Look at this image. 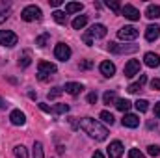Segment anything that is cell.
I'll use <instances>...</instances> for the list:
<instances>
[{
    "label": "cell",
    "mask_w": 160,
    "mask_h": 158,
    "mask_svg": "<svg viewBox=\"0 0 160 158\" xmlns=\"http://www.w3.org/2000/svg\"><path fill=\"white\" fill-rule=\"evenodd\" d=\"M99 69H101V73H102L106 78H112V77L116 75V65H114L112 62H102V63L99 65Z\"/></svg>",
    "instance_id": "cell-15"
},
{
    "label": "cell",
    "mask_w": 160,
    "mask_h": 158,
    "mask_svg": "<svg viewBox=\"0 0 160 158\" xmlns=\"http://www.w3.org/2000/svg\"><path fill=\"white\" fill-rule=\"evenodd\" d=\"M32 63V54H30V50H24V54L19 58V65L21 67H28Z\"/></svg>",
    "instance_id": "cell-22"
},
{
    "label": "cell",
    "mask_w": 160,
    "mask_h": 158,
    "mask_svg": "<svg viewBox=\"0 0 160 158\" xmlns=\"http://www.w3.org/2000/svg\"><path fill=\"white\" fill-rule=\"evenodd\" d=\"M88 36H89L91 39H93V37H99V39H101V37L106 36V26H104V24H93V26L88 30Z\"/></svg>",
    "instance_id": "cell-11"
},
{
    "label": "cell",
    "mask_w": 160,
    "mask_h": 158,
    "mask_svg": "<svg viewBox=\"0 0 160 158\" xmlns=\"http://www.w3.org/2000/svg\"><path fill=\"white\" fill-rule=\"evenodd\" d=\"M13 153H15V156L17 158H28V151H26L24 145H15Z\"/></svg>",
    "instance_id": "cell-25"
},
{
    "label": "cell",
    "mask_w": 160,
    "mask_h": 158,
    "mask_svg": "<svg viewBox=\"0 0 160 158\" xmlns=\"http://www.w3.org/2000/svg\"><path fill=\"white\" fill-rule=\"evenodd\" d=\"M84 9V4H80V2H69L67 6H65V13L69 15V13H77V11H82Z\"/></svg>",
    "instance_id": "cell-19"
},
{
    "label": "cell",
    "mask_w": 160,
    "mask_h": 158,
    "mask_svg": "<svg viewBox=\"0 0 160 158\" xmlns=\"http://www.w3.org/2000/svg\"><path fill=\"white\" fill-rule=\"evenodd\" d=\"M151 87H153V89H160V78L151 80Z\"/></svg>",
    "instance_id": "cell-39"
},
{
    "label": "cell",
    "mask_w": 160,
    "mask_h": 158,
    "mask_svg": "<svg viewBox=\"0 0 160 158\" xmlns=\"http://www.w3.org/2000/svg\"><path fill=\"white\" fill-rule=\"evenodd\" d=\"M155 116L160 119V102H155Z\"/></svg>",
    "instance_id": "cell-42"
},
{
    "label": "cell",
    "mask_w": 160,
    "mask_h": 158,
    "mask_svg": "<svg viewBox=\"0 0 160 158\" xmlns=\"http://www.w3.org/2000/svg\"><path fill=\"white\" fill-rule=\"evenodd\" d=\"M123 155V143L121 141H112L110 145H108V156L110 158H121Z\"/></svg>",
    "instance_id": "cell-10"
},
{
    "label": "cell",
    "mask_w": 160,
    "mask_h": 158,
    "mask_svg": "<svg viewBox=\"0 0 160 158\" xmlns=\"http://www.w3.org/2000/svg\"><path fill=\"white\" fill-rule=\"evenodd\" d=\"M45 153H43V143L41 141H34V158H43Z\"/></svg>",
    "instance_id": "cell-27"
},
{
    "label": "cell",
    "mask_w": 160,
    "mask_h": 158,
    "mask_svg": "<svg viewBox=\"0 0 160 158\" xmlns=\"http://www.w3.org/2000/svg\"><path fill=\"white\" fill-rule=\"evenodd\" d=\"M147 153H149L151 156H158L160 155V147L158 145H149V147H147Z\"/></svg>",
    "instance_id": "cell-35"
},
{
    "label": "cell",
    "mask_w": 160,
    "mask_h": 158,
    "mask_svg": "<svg viewBox=\"0 0 160 158\" xmlns=\"http://www.w3.org/2000/svg\"><path fill=\"white\" fill-rule=\"evenodd\" d=\"M56 71H58V69H56L54 63H50V62H39V65H38V78L48 80Z\"/></svg>",
    "instance_id": "cell-2"
},
{
    "label": "cell",
    "mask_w": 160,
    "mask_h": 158,
    "mask_svg": "<svg viewBox=\"0 0 160 158\" xmlns=\"http://www.w3.org/2000/svg\"><path fill=\"white\" fill-rule=\"evenodd\" d=\"M145 17H149V19H158L160 17V6L149 4L147 9H145Z\"/></svg>",
    "instance_id": "cell-18"
},
{
    "label": "cell",
    "mask_w": 160,
    "mask_h": 158,
    "mask_svg": "<svg viewBox=\"0 0 160 158\" xmlns=\"http://www.w3.org/2000/svg\"><path fill=\"white\" fill-rule=\"evenodd\" d=\"M134 106H136L138 112H147V110H149V102H147L145 99H138V101L134 102Z\"/></svg>",
    "instance_id": "cell-24"
},
{
    "label": "cell",
    "mask_w": 160,
    "mask_h": 158,
    "mask_svg": "<svg viewBox=\"0 0 160 158\" xmlns=\"http://www.w3.org/2000/svg\"><path fill=\"white\" fill-rule=\"evenodd\" d=\"M127 89H128V93H138V91L142 89V86H140V84L136 82V84H130V86H128Z\"/></svg>",
    "instance_id": "cell-36"
},
{
    "label": "cell",
    "mask_w": 160,
    "mask_h": 158,
    "mask_svg": "<svg viewBox=\"0 0 160 158\" xmlns=\"http://www.w3.org/2000/svg\"><path fill=\"white\" fill-rule=\"evenodd\" d=\"M118 37L123 41H134L138 37V30L134 26H123L121 30H118Z\"/></svg>",
    "instance_id": "cell-7"
},
{
    "label": "cell",
    "mask_w": 160,
    "mask_h": 158,
    "mask_svg": "<svg viewBox=\"0 0 160 158\" xmlns=\"http://www.w3.org/2000/svg\"><path fill=\"white\" fill-rule=\"evenodd\" d=\"M88 102H89V104H95V102H97V93H95V91H91V93L88 95Z\"/></svg>",
    "instance_id": "cell-37"
},
{
    "label": "cell",
    "mask_w": 160,
    "mask_h": 158,
    "mask_svg": "<svg viewBox=\"0 0 160 158\" xmlns=\"http://www.w3.org/2000/svg\"><path fill=\"white\" fill-rule=\"evenodd\" d=\"M82 39H84V43H86V45H88V47H91V45H93V39H91V37H89V36H88V32H86V34H84V36H82Z\"/></svg>",
    "instance_id": "cell-38"
},
{
    "label": "cell",
    "mask_w": 160,
    "mask_h": 158,
    "mask_svg": "<svg viewBox=\"0 0 160 158\" xmlns=\"http://www.w3.org/2000/svg\"><path fill=\"white\" fill-rule=\"evenodd\" d=\"M108 50L114 52V54H132L138 50L136 45H118V43H108Z\"/></svg>",
    "instance_id": "cell-4"
},
{
    "label": "cell",
    "mask_w": 160,
    "mask_h": 158,
    "mask_svg": "<svg viewBox=\"0 0 160 158\" xmlns=\"http://www.w3.org/2000/svg\"><path fill=\"white\" fill-rule=\"evenodd\" d=\"M2 108H6V102H4V99L0 97V110H2Z\"/></svg>",
    "instance_id": "cell-46"
},
{
    "label": "cell",
    "mask_w": 160,
    "mask_h": 158,
    "mask_svg": "<svg viewBox=\"0 0 160 158\" xmlns=\"http://www.w3.org/2000/svg\"><path fill=\"white\" fill-rule=\"evenodd\" d=\"M48 39H50V36H48V34H43L39 37H36V45H38V47H45V45L48 43Z\"/></svg>",
    "instance_id": "cell-32"
},
{
    "label": "cell",
    "mask_w": 160,
    "mask_h": 158,
    "mask_svg": "<svg viewBox=\"0 0 160 158\" xmlns=\"http://www.w3.org/2000/svg\"><path fill=\"white\" fill-rule=\"evenodd\" d=\"M8 17H9V6L2 4V6H0V24H2Z\"/></svg>",
    "instance_id": "cell-28"
},
{
    "label": "cell",
    "mask_w": 160,
    "mask_h": 158,
    "mask_svg": "<svg viewBox=\"0 0 160 158\" xmlns=\"http://www.w3.org/2000/svg\"><path fill=\"white\" fill-rule=\"evenodd\" d=\"M17 34H13L11 30H0V45L4 47H15L17 45Z\"/></svg>",
    "instance_id": "cell-5"
},
{
    "label": "cell",
    "mask_w": 160,
    "mask_h": 158,
    "mask_svg": "<svg viewBox=\"0 0 160 158\" xmlns=\"http://www.w3.org/2000/svg\"><path fill=\"white\" fill-rule=\"evenodd\" d=\"M60 4H62V0H50V6H52V7H58Z\"/></svg>",
    "instance_id": "cell-43"
},
{
    "label": "cell",
    "mask_w": 160,
    "mask_h": 158,
    "mask_svg": "<svg viewBox=\"0 0 160 158\" xmlns=\"http://www.w3.org/2000/svg\"><path fill=\"white\" fill-rule=\"evenodd\" d=\"M91 65H93V63H91L89 60H86V62H82V63H80V69H89Z\"/></svg>",
    "instance_id": "cell-41"
},
{
    "label": "cell",
    "mask_w": 160,
    "mask_h": 158,
    "mask_svg": "<svg viewBox=\"0 0 160 158\" xmlns=\"http://www.w3.org/2000/svg\"><path fill=\"white\" fill-rule=\"evenodd\" d=\"M52 17H54V21H56L58 24H65V22H67V13H65V11L56 9V11L52 13Z\"/></svg>",
    "instance_id": "cell-21"
},
{
    "label": "cell",
    "mask_w": 160,
    "mask_h": 158,
    "mask_svg": "<svg viewBox=\"0 0 160 158\" xmlns=\"http://www.w3.org/2000/svg\"><path fill=\"white\" fill-rule=\"evenodd\" d=\"M121 123H123V126H127V128H136V126L140 125V117L134 116V114H125V117L121 119Z\"/></svg>",
    "instance_id": "cell-13"
},
{
    "label": "cell",
    "mask_w": 160,
    "mask_h": 158,
    "mask_svg": "<svg viewBox=\"0 0 160 158\" xmlns=\"http://www.w3.org/2000/svg\"><path fill=\"white\" fill-rule=\"evenodd\" d=\"M62 93H63V87H58V86H56V87H52V89L48 91V99H50V101H52V99H58Z\"/></svg>",
    "instance_id": "cell-29"
},
{
    "label": "cell",
    "mask_w": 160,
    "mask_h": 158,
    "mask_svg": "<svg viewBox=\"0 0 160 158\" xmlns=\"http://www.w3.org/2000/svg\"><path fill=\"white\" fill-rule=\"evenodd\" d=\"M39 108L43 110V112H47V114H48V112H52V108H50L48 104H45V102H39Z\"/></svg>",
    "instance_id": "cell-40"
},
{
    "label": "cell",
    "mask_w": 160,
    "mask_h": 158,
    "mask_svg": "<svg viewBox=\"0 0 160 158\" xmlns=\"http://www.w3.org/2000/svg\"><path fill=\"white\" fill-rule=\"evenodd\" d=\"M21 17H22V21H26V22L39 21V19H41V9L38 7V6H26V7L22 9Z\"/></svg>",
    "instance_id": "cell-3"
},
{
    "label": "cell",
    "mask_w": 160,
    "mask_h": 158,
    "mask_svg": "<svg viewBox=\"0 0 160 158\" xmlns=\"http://www.w3.org/2000/svg\"><path fill=\"white\" fill-rule=\"evenodd\" d=\"M138 73H140V62L138 60H128V63L125 65V77L127 78H132Z\"/></svg>",
    "instance_id": "cell-9"
},
{
    "label": "cell",
    "mask_w": 160,
    "mask_h": 158,
    "mask_svg": "<svg viewBox=\"0 0 160 158\" xmlns=\"http://www.w3.org/2000/svg\"><path fill=\"white\" fill-rule=\"evenodd\" d=\"M145 82H147V77H145V75H142V77H140V82H138V84H140V86H143Z\"/></svg>",
    "instance_id": "cell-45"
},
{
    "label": "cell",
    "mask_w": 160,
    "mask_h": 158,
    "mask_svg": "<svg viewBox=\"0 0 160 158\" xmlns=\"http://www.w3.org/2000/svg\"><path fill=\"white\" fill-rule=\"evenodd\" d=\"M143 62H145L147 67H158L160 65V56L155 54V52H147V54L143 56Z\"/></svg>",
    "instance_id": "cell-17"
},
{
    "label": "cell",
    "mask_w": 160,
    "mask_h": 158,
    "mask_svg": "<svg viewBox=\"0 0 160 158\" xmlns=\"http://www.w3.org/2000/svg\"><path fill=\"white\" fill-rule=\"evenodd\" d=\"M116 108H118L119 112H128V110H130V102H128L127 99H119V101L116 102Z\"/></svg>",
    "instance_id": "cell-26"
},
{
    "label": "cell",
    "mask_w": 160,
    "mask_h": 158,
    "mask_svg": "<svg viewBox=\"0 0 160 158\" xmlns=\"http://www.w3.org/2000/svg\"><path fill=\"white\" fill-rule=\"evenodd\" d=\"M9 121H11L15 126H22V125L26 123V116H24L21 110H13V112L9 114Z\"/></svg>",
    "instance_id": "cell-12"
},
{
    "label": "cell",
    "mask_w": 160,
    "mask_h": 158,
    "mask_svg": "<svg viewBox=\"0 0 160 158\" xmlns=\"http://www.w3.org/2000/svg\"><path fill=\"white\" fill-rule=\"evenodd\" d=\"M101 119H102L106 125H114V121H116V119H114V116H112L110 112H106V110H104V112H101Z\"/></svg>",
    "instance_id": "cell-30"
},
{
    "label": "cell",
    "mask_w": 160,
    "mask_h": 158,
    "mask_svg": "<svg viewBox=\"0 0 160 158\" xmlns=\"http://www.w3.org/2000/svg\"><path fill=\"white\" fill-rule=\"evenodd\" d=\"M128 158H145V155L142 151H138V149H130L128 151Z\"/></svg>",
    "instance_id": "cell-34"
},
{
    "label": "cell",
    "mask_w": 160,
    "mask_h": 158,
    "mask_svg": "<svg viewBox=\"0 0 160 158\" xmlns=\"http://www.w3.org/2000/svg\"><path fill=\"white\" fill-rule=\"evenodd\" d=\"M86 24H88V15H78V17L73 21V28H75V30H82Z\"/></svg>",
    "instance_id": "cell-20"
},
{
    "label": "cell",
    "mask_w": 160,
    "mask_h": 158,
    "mask_svg": "<svg viewBox=\"0 0 160 158\" xmlns=\"http://www.w3.org/2000/svg\"><path fill=\"white\" fill-rule=\"evenodd\" d=\"M54 56H56L58 60H62V62H67V60L71 58V48H69V45L58 43V45L54 47Z\"/></svg>",
    "instance_id": "cell-6"
},
{
    "label": "cell",
    "mask_w": 160,
    "mask_h": 158,
    "mask_svg": "<svg viewBox=\"0 0 160 158\" xmlns=\"http://www.w3.org/2000/svg\"><path fill=\"white\" fill-rule=\"evenodd\" d=\"M78 126L86 132V134H89L91 138H95V140H99V141H102V140L108 138V128L102 126L99 121H95V119H91V117L80 119Z\"/></svg>",
    "instance_id": "cell-1"
},
{
    "label": "cell",
    "mask_w": 160,
    "mask_h": 158,
    "mask_svg": "<svg viewBox=\"0 0 160 158\" xmlns=\"http://www.w3.org/2000/svg\"><path fill=\"white\" fill-rule=\"evenodd\" d=\"M102 101H104V104H114V102H118V97H116V91H106L104 93V97H102Z\"/></svg>",
    "instance_id": "cell-23"
},
{
    "label": "cell",
    "mask_w": 160,
    "mask_h": 158,
    "mask_svg": "<svg viewBox=\"0 0 160 158\" xmlns=\"http://www.w3.org/2000/svg\"><path fill=\"white\" fill-rule=\"evenodd\" d=\"M91 158H104V155H102L101 151H95V153H93V156H91Z\"/></svg>",
    "instance_id": "cell-44"
},
{
    "label": "cell",
    "mask_w": 160,
    "mask_h": 158,
    "mask_svg": "<svg viewBox=\"0 0 160 158\" xmlns=\"http://www.w3.org/2000/svg\"><path fill=\"white\" fill-rule=\"evenodd\" d=\"M121 15H125L128 21H138V19H140V11H138L134 6H130V4H125V6L121 7Z\"/></svg>",
    "instance_id": "cell-8"
},
{
    "label": "cell",
    "mask_w": 160,
    "mask_h": 158,
    "mask_svg": "<svg viewBox=\"0 0 160 158\" xmlns=\"http://www.w3.org/2000/svg\"><path fill=\"white\" fill-rule=\"evenodd\" d=\"M82 89H84V86L78 84V82H67V84H65V87H63V91H65V93H69V95H73V97H77Z\"/></svg>",
    "instance_id": "cell-16"
},
{
    "label": "cell",
    "mask_w": 160,
    "mask_h": 158,
    "mask_svg": "<svg viewBox=\"0 0 160 158\" xmlns=\"http://www.w3.org/2000/svg\"><path fill=\"white\" fill-rule=\"evenodd\" d=\"M160 37V26L158 24H149L145 28V39L147 41H155Z\"/></svg>",
    "instance_id": "cell-14"
},
{
    "label": "cell",
    "mask_w": 160,
    "mask_h": 158,
    "mask_svg": "<svg viewBox=\"0 0 160 158\" xmlns=\"http://www.w3.org/2000/svg\"><path fill=\"white\" fill-rule=\"evenodd\" d=\"M106 6H108L112 11H116V13H121V4H119V2H110V0H108V2H106Z\"/></svg>",
    "instance_id": "cell-33"
},
{
    "label": "cell",
    "mask_w": 160,
    "mask_h": 158,
    "mask_svg": "<svg viewBox=\"0 0 160 158\" xmlns=\"http://www.w3.org/2000/svg\"><path fill=\"white\" fill-rule=\"evenodd\" d=\"M52 112L54 114H65V112H69V106L67 104H56V106H52Z\"/></svg>",
    "instance_id": "cell-31"
}]
</instances>
